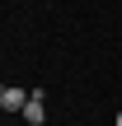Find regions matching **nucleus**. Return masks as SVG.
Listing matches in <instances>:
<instances>
[{
    "label": "nucleus",
    "mask_w": 122,
    "mask_h": 126,
    "mask_svg": "<svg viewBox=\"0 0 122 126\" xmlns=\"http://www.w3.org/2000/svg\"><path fill=\"white\" fill-rule=\"evenodd\" d=\"M28 98H33V94H24V89H14V84H5V89H0V108H5V112H24V108H28Z\"/></svg>",
    "instance_id": "obj_1"
},
{
    "label": "nucleus",
    "mask_w": 122,
    "mask_h": 126,
    "mask_svg": "<svg viewBox=\"0 0 122 126\" xmlns=\"http://www.w3.org/2000/svg\"><path fill=\"white\" fill-rule=\"evenodd\" d=\"M24 122H28V126H42V122H47V108H42V94H33V98H28V108H24Z\"/></svg>",
    "instance_id": "obj_2"
},
{
    "label": "nucleus",
    "mask_w": 122,
    "mask_h": 126,
    "mask_svg": "<svg viewBox=\"0 0 122 126\" xmlns=\"http://www.w3.org/2000/svg\"><path fill=\"white\" fill-rule=\"evenodd\" d=\"M118 126H122V112H118Z\"/></svg>",
    "instance_id": "obj_3"
}]
</instances>
